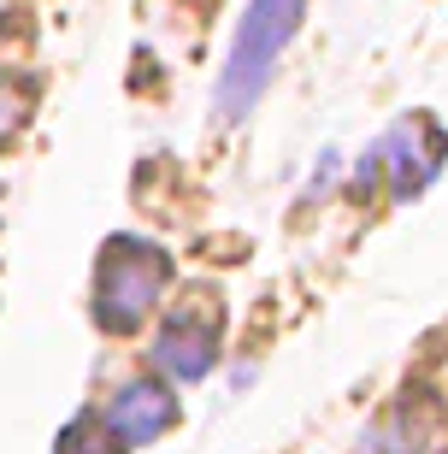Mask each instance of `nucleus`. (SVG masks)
Listing matches in <instances>:
<instances>
[{
  "label": "nucleus",
  "mask_w": 448,
  "mask_h": 454,
  "mask_svg": "<svg viewBox=\"0 0 448 454\" xmlns=\"http://www.w3.org/2000/svg\"><path fill=\"white\" fill-rule=\"evenodd\" d=\"M301 18H307V0H248V12L236 24V42H231V53H224V71H218V89H213V118L218 124L242 118L266 95L283 48H289L295 30H301Z\"/></svg>",
  "instance_id": "obj_1"
},
{
  "label": "nucleus",
  "mask_w": 448,
  "mask_h": 454,
  "mask_svg": "<svg viewBox=\"0 0 448 454\" xmlns=\"http://www.w3.org/2000/svg\"><path fill=\"white\" fill-rule=\"evenodd\" d=\"M171 284V254L142 242V236H113L100 248V266H95V325L100 331H136V325L153 313V301L166 295Z\"/></svg>",
  "instance_id": "obj_2"
},
{
  "label": "nucleus",
  "mask_w": 448,
  "mask_h": 454,
  "mask_svg": "<svg viewBox=\"0 0 448 454\" xmlns=\"http://www.w3.org/2000/svg\"><path fill=\"white\" fill-rule=\"evenodd\" d=\"M95 425H100V437H106L113 454L148 449V442H160L171 425H177V389L160 384V378H130V384H118L113 395H106Z\"/></svg>",
  "instance_id": "obj_3"
},
{
  "label": "nucleus",
  "mask_w": 448,
  "mask_h": 454,
  "mask_svg": "<svg viewBox=\"0 0 448 454\" xmlns=\"http://www.w3.org/2000/svg\"><path fill=\"white\" fill-rule=\"evenodd\" d=\"M436 166H443V130H436L431 118H407V124H396L372 148V166L365 171H383L389 177V195L407 201V195H419L436 177Z\"/></svg>",
  "instance_id": "obj_4"
},
{
  "label": "nucleus",
  "mask_w": 448,
  "mask_h": 454,
  "mask_svg": "<svg viewBox=\"0 0 448 454\" xmlns=\"http://www.w3.org/2000/svg\"><path fill=\"white\" fill-rule=\"evenodd\" d=\"M213 360H218V319L213 313H195V307H183L177 319L160 331V342H153V366L166 372L171 384L207 378Z\"/></svg>",
  "instance_id": "obj_5"
},
{
  "label": "nucleus",
  "mask_w": 448,
  "mask_h": 454,
  "mask_svg": "<svg viewBox=\"0 0 448 454\" xmlns=\"http://www.w3.org/2000/svg\"><path fill=\"white\" fill-rule=\"evenodd\" d=\"M360 454H436V449L425 442V431L407 413H389V419H378L360 437Z\"/></svg>",
  "instance_id": "obj_6"
},
{
  "label": "nucleus",
  "mask_w": 448,
  "mask_h": 454,
  "mask_svg": "<svg viewBox=\"0 0 448 454\" xmlns=\"http://www.w3.org/2000/svg\"><path fill=\"white\" fill-rule=\"evenodd\" d=\"M24 113H30V83L12 77V71H0V142L24 124Z\"/></svg>",
  "instance_id": "obj_7"
},
{
  "label": "nucleus",
  "mask_w": 448,
  "mask_h": 454,
  "mask_svg": "<svg viewBox=\"0 0 448 454\" xmlns=\"http://www.w3.org/2000/svg\"><path fill=\"white\" fill-rule=\"evenodd\" d=\"M53 454H113V449L95 437V425H89V419H77V425H66V431H59Z\"/></svg>",
  "instance_id": "obj_8"
},
{
  "label": "nucleus",
  "mask_w": 448,
  "mask_h": 454,
  "mask_svg": "<svg viewBox=\"0 0 448 454\" xmlns=\"http://www.w3.org/2000/svg\"><path fill=\"white\" fill-rule=\"evenodd\" d=\"M0 18H6V0H0Z\"/></svg>",
  "instance_id": "obj_9"
}]
</instances>
